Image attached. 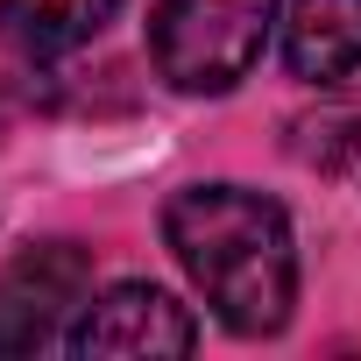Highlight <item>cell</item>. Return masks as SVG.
<instances>
[{
  "label": "cell",
  "instance_id": "1",
  "mask_svg": "<svg viewBox=\"0 0 361 361\" xmlns=\"http://www.w3.org/2000/svg\"><path fill=\"white\" fill-rule=\"evenodd\" d=\"M163 241L241 340L283 333L298 305V234L290 213L248 185H185L163 206Z\"/></svg>",
  "mask_w": 361,
  "mask_h": 361
},
{
  "label": "cell",
  "instance_id": "2",
  "mask_svg": "<svg viewBox=\"0 0 361 361\" xmlns=\"http://www.w3.org/2000/svg\"><path fill=\"white\" fill-rule=\"evenodd\" d=\"M276 0H156L149 57L170 92H234L269 50Z\"/></svg>",
  "mask_w": 361,
  "mask_h": 361
},
{
  "label": "cell",
  "instance_id": "3",
  "mask_svg": "<svg viewBox=\"0 0 361 361\" xmlns=\"http://www.w3.org/2000/svg\"><path fill=\"white\" fill-rule=\"evenodd\" d=\"M92 298V255L78 241H29L0 269V354H43L64 347V319Z\"/></svg>",
  "mask_w": 361,
  "mask_h": 361
},
{
  "label": "cell",
  "instance_id": "4",
  "mask_svg": "<svg viewBox=\"0 0 361 361\" xmlns=\"http://www.w3.org/2000/svg\"><path fill=\"white\" fill-rule=\"evenodd\" d=\"M71 354H128V361H156V354H192L199 347V319L177 305L163 283H114L99 298H85L78 326L64 333Z\"/></svg>",
  "mask_w": 361,
  "mask_h": 361
},
{
  "label": "cell",
  "instance_id": "5",
  "mask_svg": "<svg viewBox=\"0 0 361 361\" xmlns=\"http://www.w3.org/2000/svg\"><path fill=\"white\" fill-rule=\"evenodd\" d=\"M283 64L305 85H340L361 71V0H298L283 22Z\"/></svg>",
  "mask_w": 361,
  "mask_h": 361
},
{
  "label": "cell",
  "instance_id": "6",
  "mask_svg": "<svg viewBox=\"0 0 361 361\" xmlns=\"http://www.w3.org/2000/svg\"><path fill=\"white\" fill-rule=\"evenodd\" d=\"M121 15V0H0V43L29 64L85 50L106 22Z\"/></svg>",
  "mask_w": 361,
  "mask_h": 361
}]
</instances>
